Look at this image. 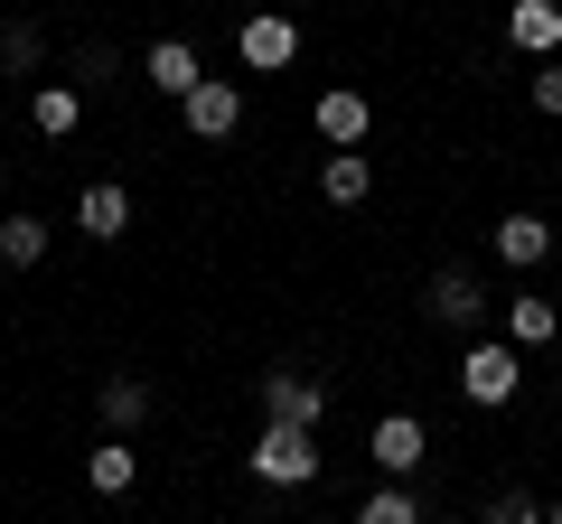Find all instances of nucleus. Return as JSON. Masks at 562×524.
I'll return each mask as SVG.
<instances>
[{
    "label": "nucleus",
    "mask_w": 562,
    "mask_h": 524,
    "mask_svg": "<svg viewBox=\"0 0 562 524\" xmlns=\"http://www.w3.org/2000/svg\"><path fill=\"white\" fill-rule=\"evenodd\" d=\"M244 459H254V478H262V487H310V478H319V431L272 422L254 449H244Z\"/></svg>",
    "instance_id": "nucleus-1"
},
{
    "label": "nucleus",
    "mask_w": 562,
    "mask_h": 524,
    "mask_svg": "<svg viewBox=\"0 0 562 524\" xmlns=\"http://www.w3.org/2000/svg\"><path fill=\"white\" fill-rule=\"evenodd\" d=\"M366 459H375V468H384V478H394V487H403V478H413V468H422V459H431V441H422V422H413V412H384V422H375V431H366Z\"/></svg>",
    "instance_id": "nucleus-2"
},
{
    "label": "nucleus",
    "mask_w": 562,
    "mask_h": 524,
    "mask_svg": "<svg viewBox=\"0 0 562 524\" xmlns=\"http://www.w3.org/2000/svg\"><path fill=\"white\" fill-rule=\"evenodd\" d=\"M262 412L291 422V431H319V422H328V384H310V375L281 365V375H262Z\"/></svg>",
    "instance_id": "nucleus-3"
},
{
    "label": "nucleus",
    "mask_w": 562,
    "mask_h": 524,
    "mask_svg": "<svg viewBox=\"0 0 562 524\" xmlns=\"http://www.w3.org/2000/svg\"><path fill=\"white\" fill-rule=\"evenodd\" d=\"M516 384H525L516 346H469V356H460V394H469V403H516Z\"/></svg>",
    "instance_id": "nucleus-4"
},
{
    "label": "nucleus",
    "mask_w": 562,
    "mask_h": 524,
    "mask_svg": "<svg viewBox=\"0 0 562 524\" xmlns=\"http://www.w3.org/2000/svg\"><path fill=\"white\" fill-rule=\"evenodd\" d=\"M235 47H244V66H262V76H281V66L301 57V29L281 20V10H254V20L235 29Z\"/></svg>",
    "instance_id": "nucleus-5"
},
{
    "label": "nucleus",
    "mask_w": 562,
    "mask_h": 524,
    "mask_svg": "<svg viewBox=\"0 0 562 524\" xmlns=\"http://www.w3.org/2000/svg\"><path fill=\"white\" fill-rule=\"evenodd\" d=\"M422 309H431L441 328H479V319H487V291L469 282L460 262H441V272H431V300H422Z\"/></svg>",
    "instance_id": "nucleus-6"
},
{
    "label": "nucleus",
    "mask_w": 562,
    "mask_h": 524,
    "mask_svg": "<svg viewBox=\"0 0 562 524\" xmlns=\"http://www.w3.org/2000/svg\"><path fill=\"white\" fill-rule=\"evenodd\" d=\"M506 38H516L525 57L553 66V47H562V0H516V10H506Z\"/></svg>",
    "instance_id": "nucleus-7"
},
{
    "label": "nucleus",
    "mask_w": 562,
    "mask_h": 524,
    "mask_svg": "<svg viewBox=\"0 0 562 524\" xmlns=\"http://www.w3.org/2000/svg\"><path fill=\"white\" fill-rule=\"evenodd\" d=\"M235 122H244V94H235L225 76H206L198 94H188V132H198V141H225Z\"/></svg>",
    "instance_id": "nucleus-8"
},
{
    "label": "nucleus",
    "mask_w": 562,
    "mask_h": 524,
    "mask_svg": "<svg viewBox=\"0 0 562 524\" xmlns=\"http://www.w3.org/2000/svg\"><path fill=\"white\" fill-rule=\"evenodd\" d=\"M140 76L160 84V94H179V103H188V94L206 84V76H198V47H188V38H160L150 57H140Z\"/></svg>",
    "instance_id": "nucleus-9"
},
{
    "label": "nucleus",
    "mask_w": 562,
    "mask_h": 524,
    "mask_svg": "<svg viewBox=\"0 0 562 524\" xmlns=\"http://www.w3.org/2000/svg\"><path fill=\"white\" fill-rule=\"evenodd\" d=\"M76 225H85V235H94V243L132 235V197H122L113 179H94V187H85V197H76Z\"/></svg>",
    "instance_id": "nucleus-10"
},
{
    "label": "nucleus",
    "mask_w": 562,
    "mask_h": 524,
    "mask_svg": "<svg viewBox=\"0 0 562 524\" xmlns=\"http://www.w3.org/2000/svg\"><path fill=\"white\" fill-rule=\"evenodd\" d=\"M497 253L516 262V272H535V262L553 253V225H543V216H497Z\"/></svg>",
    "instance_id": "nucleus-11"
},
{
    "label": "nucleus",
    "mask_w": 562,
    "mask_h": 524,
    "mask_svg": "<svg viewBox=\"0 0 562 524\" xmlns=\"http://www.w3.org/2000/svg\"><path fill=\"white\" fill-rule=\"evenodd\" d=\"M366 187H375V169H366L357 150H328V160H319V197H328V206H357Z\"/></svg>",
    "instance_id": "nucleus-12"
},
{
    "label": "nucleus",
    "mask_w": 562,
    "mask_h": 524,
    "mask_svg": "<svg viewBox=\"0 0 562 524\" xmlns=\"http://www.w3.org/2000/svg\"><path fill=\"white\" fill-rule=\"evenodd\" d=\"M553 300H543V291H525V300H506V338H516V346H553Z\"/></svg>",
    "instance_id": "nucleus-13"
},
{
    "label": "nucleus",
    "mask_w": 562,
    "mask_h": 524,
    "mask_svg": "<svg viewBox=\"0 0 562 524\" xmlns=\"http://www.w3.org/2000/svg\"><path fill=\"white\" fill-rule=\"evenodd\" d=\"M319 132L338 150H357L366 141V94H347V84H338V94H319Z\"/></svg>",
    "instance_id": "nucleus-14"
},
{
    "label": "nucleus",
    "mask_w": 562,
    "mask_h": 524,
    "mask_svg": "<svg viewBox=\"0 0 562 524\" xmlns=\"http://www.w3.org/2000/svg\"><path fill=\"white\" fill-rule=\"evenodd\" d=\"M85 478H94V497H132V478H140V459L122 441H103L94 459H85Z\"/></svg>",
    "instance_id": "nucleus-15"
},
{
    "label": "nucleus",
    "mask_w": 562,
    "mask_h": 524,
    "mask_svg": "<svg viewBox=\"0 0 562 524\" xmlns=\"http://www.w3.org/2000/svg\"><path fill=\"white\" fill-rule=\"evenodd\" d=\"M29 113H38V132H47V141H66L85 103H76V84H38V103H29Z\"/></svg>",
    "instance_id": "nucleus-16"
},
{
    "label": "nucleus",
    "mask_w": 562,
    "mask_h": 524,
    "mask_svg": "<svg viewBox=\"0 0 562 524\" xmlns=\"http://www.w3.org/2000/svg\"><path fill=\"white\" fill-rule=\"evenodd\" d=\"M140 412H150V384H140V375H113V384H103V422H113V431H132Z\"/></svg>",
    "instance_id": "nucleus-17"
},
{
    "label": "nucleus",
    "mask_w": 562,
    "mask_h": 524,
    "mask_svg": "<svg viewBox=\"0 0 562 524\" xmlns=\"http://www.w3.org/2000/svg\"><path fill=\"white\" fill-rule=\"evenodd\" d=\"M38 253H47V225L38 216H10V225H0V262H10V272H29Z\"/></svg>",
    "instance_id": "nucleus-18"
},
{
    "label": "nucleus",
    "mask_w": 562,
    "mask_h": 524,
    "mask_svg": "<svg viewBox=\"0 0 562 524\" xmlns=\"http://www.w3.org/2000/svg\"><path fill=\"white\" fill-rule=\"evenodd\" d=\"M357 524H422V505H413V487H394V478H384L375 497L357 505Z\"/></svg>",
    "instance_id": "nucleus-19"
},
{
    "label": "nucleus",
    "mask_w": 562,
    "mask_h": 524,
    "mask_svg": "<svg viewBox=\"0 0 562 524\" xmlns=\"http://www.w3.org/2000/svg\"><path fill=\"white\" fill-rule=\"evenodd\" d=\"M47 47H38V29H0V66H38Z\"/></svg>",
    "instance_id": "nucleus-20"
},
{
    "label": "nucleus",
    "mask_w": 562,
    "mask_h": 524,
    "mask_svg": "<svg viewBox=\"0 0 562 524\" xmlns=\"http://www.w3.org/2000/svg\"><path fill=\"white\" fill-rule=\"evenodd\" d=\"M487 524H543V505L535 497H497V505H487Z\"/></svg>",
    "instance_id": "nucleus-21"
},
{
    "label": "nucleus",
    "mask_w": 562,
    "mask_h": 524,
    "mask_svg": "<svg viewBox=\"0 0 562 524\" xmlns=\"http://www.w3.org/2000/svg\"><path fill=\"white\" fill-rule=\"evenodd\" d=\"M535 113H562V66H543V76H535Z\"/></svg>",
    "instance_id": "nucleus-22"
},
{
    "label": "nucleus",
    "mask_w": 562,
    "mask_h": 524,
    "mask_svg": "<svg viewBox=\"0 0 562 524\" xmlns=\"http://www.w3.org/2000/svg\"><path fill=\"white\" fill-rule=\"evenodd\" d=\"M543 524H562V505H543Z\"/></svg>",
    "instance_id": "nucleus-23"
}]
</instances>
